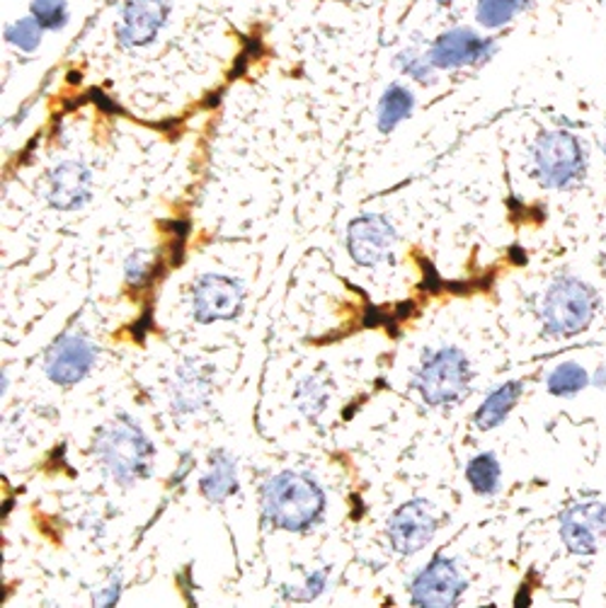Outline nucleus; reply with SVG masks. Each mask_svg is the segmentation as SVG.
<instances>
[{
	"instance_id": "obj_1",
	"label": "nucleus",
	"mask_w": 606,
	"mask_h": 608,
	"mask_svg": "<svg viewBox=\"0 0 606 608\" xmlns=\"http://www.w3.org/2000/svg\"><path fill=\"white\" fill-rule=\"evenodd\" d=\"M326 512V493L313 477L284 471L263 485V514L284 531H308Z\"/></svg>"
},
{
	"instance_id": "obj_2",
	"label": "nucleus",
	"mask_w": 606,
	"mask_h": 608,
	"mask_svg": "<svg viewBox=\"0 0 606 608\" xmlns=\"http://www.w3.org/2000/svg\"><path fill=\"white\" fill-rule=\"evenodd\" d=\"M97 453H100L105 471L119 485L144 481L154 463V443L132 417H119L102 429L97 439Z\"/></svg>"
},
{
	"instance_id": "obj_3",
	"label": "nucleus",
	"mask_w": 606,
	"mask_h": 608,
	"mask_svg": "<svg viewBox=\"0 0 606 608\" xmlns=\"http://www.w3.org/2000/svg\"><path fill=\"white\" fill-rule=\"evenodd\" d=\"M594 291L575 277H558L544 299V325L556 338L582 332L594 316Z\"/></svg>"
},
{
	"instance_id": "obj_4",
	"label": "nucleus",
	"mask_w": 606,
	"mask_h": 608,
	"mask_svg": "<svg viewBox=\"0 0 606 608\" xmlns=\"http://www.w3.org/2000/svg\"><path fill=\"white\" fill-rule=\"evenodd\" d=\"M471 378V364L466 354L457 346H441L429 354L417 374L420 396L427 405H449L466 393Z\"/></svg>"
},
{
	"instance_id": "obj_5",
	"label": "nucleus",
	"mask_w": 606,
	"mask_h": 608,
	"mask_svg": "<svg viewBox=\"0 0 606 608\" xmlns=\"http://www.w3.org/2000/svg\"><path fill=\"white\" fill-rule=\"evenodd\" d=\"M534 162L546 187H570L584 175V150L568 132H546L534 144Z\"/></svg>"
},
{
	"instance_id": "obj_6",
	"label": "nucleus",
	"mask_w": 606,
	"mask_h": 608,
	"mask_svg": "<svg viewBox=\"0 0 606 608\" xmlns=\"http://www.w3.org/2000/svg\"><path fill=\"white\" fill-rule=\"evenodd\" d=\"M463 592H466V580H463L457 562L447 558L427 562L410 586L413 604L422 608H453L461 601Z\"/></svg>"
},
{
	"instance_id": "obj_7",
	"label": "nucleus",
	"mask_w": 606,
	"mask_h": 608,
	"mask_svg": "<svg viewBox=\"0 0 606 608\" xmlns=\"http://www.w3.org/2000/svg\"><path fill=\"white\" fill-rule=\"evenodd\" d=\"M245 289L238 279L223 275H204L192 291L194 318L202 325L216 320H231L243 308Z\"/></svg>"
},
{
	"instance_id": "obj_8",
	"label": "nucleus",
	"mask_w": 606,
	"mask_h": 608,
	"mask_svg": "<svg viewBox=\"0 0 606 608\" xmlns=\"http://www.w3.org/2000/svg\"><path fill=\"white\" fill-rule=\"evenodd\" d=\"M437 524V509L425 499H413L398 507L388 521V540L400 556H415L435 536Z\"/></svg>"
},
{
	"instance_id": "obj_9",
	"label": "nucleus",
	"mask_w": 606,
	"mask_h": 608,
	"mask_svg": "<svg viewBox=\"0 0 606 608\" xmlns=\"http://www.w3.org/2000/svg\"><path fill=\"white\" fill-rule=\"evenodd\" d=\"M396 243V228L384 216L364 214L348 228V247L356 265L376 267L391 255Z\"/></svg>"
},
{
	"instance_id": "obj_10",
	"label": "nucleus",
	"mask_w": 606,
	"mask_h": 608,
	"mask_svg": "<svg viewBox=\"0 0 606 608\" xmlns=\"http://www.w3.org/2000/svg\"><path fill=\"white\" fill-rule=\"evenodd\" d=\"M95 346L81 335H61L47 352V376L57 386H75L93 372Z\"/></svg>"
},
{
	"instance_id": "obj_11",
	"label": "nucleus",
	"mask_w": 606,
	"mask_h": 608,
	"mask_svg": "<svg viewBox=\"0 0 606 608\" xmlns=\"http://www.w3.org/2000/svg\"><path fill=\"white\" fill-rule=\"evenodd\" d=\"M560 536L575 556H594L606 538V507L590 502L568 509L560 519Z\"/></svg>"
},
{
	"instance_id": "obj_12",
	"label": "nucleus",
	"mask_w": 606,
	"mask_h": 608,
	"mask_svg": "<svg viewBox=\"0 0 606 608\" xmlns=\"http://www.w3.org/2000/svg\"><path fill=\"white\" fill-rule=\"evenodd\" d=\"M493 41L483 39L475 32L459 27L441 35L429 49V63L435 69H461L481 63L493 53Z\"/></svg>"
},
{
	"instance_id": "obj_13",
	"label": "nucleus",
	"mask_w": 606,
	"mask_h": 608,
	"mask_svg": "<svg viewBox=\"0 0 606 608\" xmlns=\"http://www.w3.org/2000/svg\"><path fill=\"white\" fill-rule=\"evenodd\" d=\"M93 197V172L78 160H66L49 172L47 199L59 211H78Z\"/></svg>"
},
{
	"instance_id": "obj_14",
	"label": "nucleus",
	"mask_w": 606,
	"mask_h": 608,
	"mask_svg": "<svg viewBox=\"0 0 606 608\" xmlns=\"http://www.w3.org/2000/svg\"><path fill=\"white\" fill-rule=\"evenodd\" d=\"M168 20V0H124L119 37L129 47L150 45Z\"/></svg>"
},
{
	"instance_id": "obj_15",
	"label": "nucleus",
	"mask_w": 606,
	"mask_h": 608,
	"mask_svg": "<svg viewBox=\"0 0 606 608\" xmlns=\"http://www.w3.org/2000/svg\"><path fill=\"white\" fill-rule=\"evenodd\" d=\"M238 487V473H235V461L226 451H214L209 459V471L202 477L199 490L209 499L211 504L226 502Z\"/></svg>"
},
{
	"instance_id": "obj_16",
	"label": "nucleus",
	"mask_w": 606,
	"mask_h": 608,
	"mask_svg": "<svg viewBox=\"0 0 606 608\" xmlns=\"http://www.w3.org/2000/svg\"><path fill=\"white\" fill-rule=\"evenodd\" d=\"M519 396H522V381H510L493 390V393L483 400L478 412L473 415L475 427L483 431L500 427L507 415L512 412V408L519 403Z\"/></svg>"
},
{
	"instance_id": "obj_17",
	"label": "nucleus",
	"mask_w": 606,
	"mask_h": 608,
	"mask_svg": "<svg viewBox=\"0 0 606 608\" xmlns=\"http://www.w3.org/2000/svg\"><path fill=\"white\" fill-rule=\"evenodd\" d=\"M209 398V381L197 366H182L178 372L175 388H172V405L180 412L199 410Z\"/></svg>"
},
{
	"instance_id": "obj_18",
	"label": "nucleus",
	"mask_w": 606,
	"mask_h": 608,
	"mask_svg": "<svg viewBox=\"0 0 606 608\" xmlns=\"http://www.w3.org/2000/svg\"><path fill=\"white\" fill-rule=\"evenodd\" d=\"M415 107V95L410 93L403 85H388V90L384 93L381 102H378V129H381L384 134H391L393 129L403 122V119L410 117Z\"/></svg>"
},
{
	"instance_id": "obj_19",
	"label": "nucleus",
	"mask_w": 606,
	"mask_h": 608,
	"mask_svg": "<svg viewBox=\"0 0 606 608\" xmlns=\"http://www.w3.org/2000/svg\"><path fill=\"white\" fill-rule=\"evenodd\" d=\"M500 461H497L495 453H481L471 459L466 465V481L473 487V493H478L483 497H490L500 490Z\"/></svg>"
},
{
	"instance_id": "obj_20",
	"label": "nucleus",
	"mask_w": 606,
	"mask_h": 608,
	"mask_svg": "<svg viewBox=\"0 0 606 608\" xmlns=\"http://www.w3.org/2000/svg\"><path fill=\"white\" fill-rule=\"evenodd\" d=\"M587 384H590V376L584 372V366H580L578 362H566V364H558L554 372L548 374L546 388L548 393L556 398H572L578 396Z\"/></svg>"
},
{
	"instance_id": "obj_21",
	"label": "nucleus",
	"mask_w": 606,
	"mask_h": 608,
	"mask_svg": "<svg viewBox=\"0 0 606 608\" xmlns=\"http://www.w3.org/2000/svg\"><path fill=\"white\" fill-rule=\"evenodd\" d=\"M532 0H478V8H475V20L483 27L497 29L510 23V20L519 13H524Z\"/></svg>"
},
{
	"instance_id": "obj_22",
	"label": "nucleus",
	"mask_w": 606,
	"mask_h": 608,
	"mask_svg": "<svg viewBox=\"0 0 606 608\" xmlns=\"http://www.w3.org/2000/svg\"><path fill=\"white\" fill-rule=\"evenodd\" d=\"M160 263L154 250H136L126 257L124 265V279L132 289H148L158 277Z\"/></svg>"
},
{
	"instance_id": "obj_23",
	"label": "nucleus",
	"mask_w": 606,
	"mask_h": 608,
	"mask_svg": "<svg viewBox=\"0 0 606 608\" xmlns=\"http://www.w3.org/2000/svg\"><path fill=\"white\" fill-rule=\"evenodd\" d=\"M41 29L45 27L39 25V20L35 15L23 17V20H17L15 25H10L5 29V39L10 41V45H15L17 49L35 51L41 41Z\"/></svg>"
},
{
	"instance_id": "obj_24",
	"label": "nucleus",
	"mask_w": 606,
	"mask_h": 608,
	"mask_svg": "<svg viewBox=\"0 0 606 608\" xmlns=\"http://www.w3.org/2000/svg\"><path fill=\"white\" fill-rule=\"evenodd\" d=\"M32 15L39 20L45 29H61L69 23L66 0H35L32 3Z\"/></svg>"
},
{
	"instance_id": "obj_25",
	"label": "nucleus",
	"mask_w": 606,
	"mask_h": 608,
	"mask_svg": "<svg viewBox=\"0 0 606 608\" xmlns=\"http://www.w3.org/2000/svg\"><path fill=\"white\" fill-rule=\"evenodd\" d=\"M296 400H299V408L306 412V415H318V412L326 410L328 403V390L316 378H306L296 390Z\"/></svg>"
},
{
	"instance_id": "obj_26",
	"label": "nucleus",
	"mask_w": 606,
	"mask_h": 608,
	"mask_svg": "<svg viewBox=\"0 0 606 608\" xmlns=\"http://www.w3.org/2000/svg\"><path fill=\"white\" fill-rule=\"evenodd\" d=\"M420 287L429 291V293H439L444 289V281L439 277V271L432 267L429 259H422V281H420Z\"/></svg>"
},
{
	"instance_id": "obj_27",
	"label": "nucleus",
	"mask_w": 606,
	"mask_h": 608,
	"mask_svg": "<svg viewBox=\"0 0 606 608\" xmlns=\"http://www.w3.org/2000/svg\"><path fill=\"white\" fill-rule=\"evenodd\" d=\"M119 592H122V582H119V577H114L110 584L105 586V589H100V594L95 596V606H114L119 601Z\"/></svg>"
},
{
	"instance_id": "obj_28",
	"label": "nucleus",
	"mask_w": 606,
	"mask_h": 608,
	"mask_svg": "<svg viewBox=\"0 0 606 608\" xmlns=\"http://www.w3.org/2000/svg\"><path fill=\"white\" fill-rule=\"evenodd\" d=\"M326 580H328L326 570L313 572L306 580V586H303V599H313V596H318L323 589H326Z\"/></svg>"
},
{
	"instance_id": "obj_29",
	"label": "nucleus",
	"mask_w": 606,
	"mask_h": 608,
	"mask_svg": "<svg viewBox=\"0 0 606 608\" xmlns=\"http://www.w3.org/2000/svg\"><path fill=\"white\" fill-rule=\"evenodd\" d=\"M150 318H154V313H150V308H148L144 316H141V320H136V325L132 328V335L138 342L146 340V335L150 332Z\"/></svg>"
},
{
	"instance_id": "obj_30",
	"label": "nucleus",
	"mask_w": 606,
	"mask_h": 608,
	"mask_svg": "<svg viewBox=\"0 0 606 608\" xmlns=\"http://www.w3.org/2000/svg\"><path fill=\"white\" fill-rule=\"evenodd\" d=\"M192 465H194L192 453H185V455H182V461H180V469L175 471V475H172L170 485H178V483H182V481H185V475H187V473L192 471Z\"/></svg>"
},
{
	"instance_id": "obj_31",
	"label": "nucleus",
	"mask_w": 606,
	"mask_h": 608,
	"mask_svg": "<svg viewBox=\"0 0 606 608\" xmlns=\"http://www.w3.org/2000/svg\"><path fill=\"white\" fill-rule=\"evenodd\" d=\"M163 228H168V231L175 233V238H187V233H190L187 221H168V226H163Z\"/></svg>"
},
{
	"instance_id": "obj_32",
	"label": "nucleus",
	"mask_w": 606,
	"mask_h": 608,
	"mask_svg": "<svg viewBox=\"0 0 606 608\" xmlns=\"http://www.w3.org/2000/svg\"><path fill=\"white\" fill-rule=\"evenodd\" d=\"M93 100H95V102H100V107H102L105 112H117V107H114L110 100H107V97H102L100 90H95V93H93Z\"/></svg>"
},
{
	"instance_id": "obj_33",
	"label": "nucleus",
	"mask_w": 606,
	"mask_h": 608,
	"mask_svg": "<svg viewBox=\"0 0 606 608\" xmlns=\"http://www.w3.org/2000/svg\"><path fill=\"white\" fill-rule=\"evenodd\" d=\"M592 384H594V386H599V388H604V386H606V366L597 368V374L592 376Z\"/></svg>"
},
{
	"instance_id": "obj_34",
	"label": "nucleus",
	"mask_w": 606,
	"mask_h": 608,
	"mask_svg": "<svg viewBox=\"0 0 606 608\" xmlns=\"http://www.w3.org/2000/svg\"><path fill=\"white\" fill-rule=\"evenodd\" d=\"M510 257H512V259H517V263H519V265H526V255H524V253H522V250H519L517 245H514V247L510 250Z\"/></svg>"
},
{
	"instance_id": "obj_35",
	"label": "nucleus",
	"mask_w": 606,
	"mask_h": 608,
	"mask_svg": "<svg viewBox=\"0 0 606 608\" xmlns=\"http://www.w3.org/2000/svg\"><path fill=\"white\" fill-rule=\"evenodd\" d=\"M604 150H606V141H604Z\"/></svg>"
}]
</instances>
